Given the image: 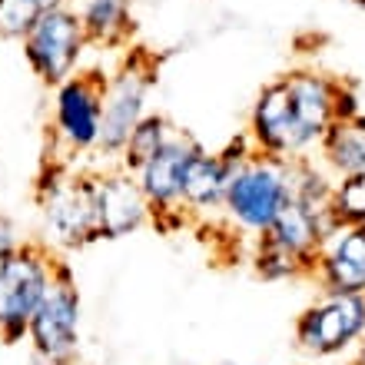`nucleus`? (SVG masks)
<instances>
[{"mask_svg":"<svg viewBox=\"0 0 365 365\" xmlns=\"http://www.w3.org/2000/svg\"><path fill=\"white\" fill-rule=\"evenodd\" d=\"M342 77L319 67H292L272 77L256 93L246 120L252 150L299 163L316 156L322 136L336 123V100Z\"/></svg>","mask_w":365,"mask_h":365,"instance_id":"1","label":"nucleus"},{"mask_svg":"<svg viewBox=\"0 0 365 365\" xmlns=\"http://www.w3.org/2000/svg\"><path fill=\"white\" fill-rule=\"evenodd\" d=\"M37 212L50 252H80L100 240L93 170L47 160L37 180Z\"/></svg>","mask_w":365,"mask_h":365,"instance_id":"2","label":"nucleus"},{"mask_svg":"<svg viewBox=\"0 0 365 365\" xmlns=\"http://www.w3.org/2000/svg\"><path fill=\"white\" fill-rule=\"evenodd\" d=\"M292 173H296V163L252 150L232 170L220 222L232 236H242L252 246L259 236L269 232V226L292 202Z\"/></svg>","mask_w":365,"mask_h":365,"instance_id":"3","label":"nucleus"},{"mask_svg":"<svg viewBox=\"0 0 365 365\" xmlns=\"http://www.w3.org/2000/svg\"><path fill=\"white\" fill-rule=\"evenodd\" d=\"M160 80V57L146 47H130L110 73L103 87V130H100V150L96 156L106 166H113L123 153L126 140L140 120L150 113V96Z\"/></svg>","mask_w":365,"mask_h":365,"instance_id":"4","label":"nucleus"},{"mask_svg":"<svg viewBox=\"0 0 365 365\" xmlns=\"http://www.w3.org/2000/svg\"><path fill=\"white\" fill-rule=\"evenodd\" d=\"M103 87L106 73L80 70L60 87H53L50 103V160L80 166V160L96 156L103 130Z\"/></svg>","mask_w":365,"mask_h":365,"instance_id":"5","label":"nucleus"},{"mask_svg":"<svg viewBox=\"0 0 365 365\" xmlns=\"http://www.w3.org/2000/svg\"><path fill=\"white\" fill-rule=\"evenodd\" d=\"M57 256L43 242L24 240L14 252L0 259V339L24 342L27 326L47 289L53 286Z\"/></svg>","mask_w":365,"mask_h":365,"instance_id":"6","label":"nucleus"},{"mask_svg":"<svg viewBox=\"0 0 365 365\" xmlns=\"http://www.w3.org/2000/svg\"><path fill=\"white\" fill-rule=\"evenodd\" d=\"M80 322H83V299L77 279L63 259H57L53 286L47 289L27 326V342L40 365H73L80 352Z\"/></svg>","mask_w":365,"mask_h":365,"instance_id":"7","label":"nucleus"},{"mask_svg":"<svg viewBox=\"0 0 365 365\" xmlns=\"http://www.w3.org/2000/svg\"><path fill=\"white\" fill-rule=\"evenodd\" d=\"M365 336V296L319 292L296 319V346L309 359H352Z\"/></svg>","mask_w":365,"mask_h":365,"instance_id":"8","label":"nucleus"},{"mask_svg":"<svg viewBox=\"0 0 365 365\" xmlns=\"http://www.w3.org/2000/svg\"><path fill=\"white\" fill-rule=\"evenodd\" d=\"M24 60H27L30 73L43 83V87H60L63 80L83 70V57L90 50V40L83 34V24L73 14V7H57L47 17L34 24L27 37L20 40Z\"/></svg>","mask_w":365,"mask_h":365,"instance_id":"9","label":"nucleus"},{"mask_svg":"<svg viewBox=\"0 0 365 365\" xmlns=\"http://www.w3.org/2000/svg\"><path fill=\"white\" fill-rule=\"evenodd\" d=\"M250 153L252 143L246 133L230 140L222 150H206L202 143L196 146L182 173V212L190 216V222H220L230 176Z\"/></svg>","mask_w":365,"mask_h":365,"instance_id":"10","label":"nucleus"},{"mask_svg":"<svg viewBox=\"0 0 365 365\" xmlns=\"http://www.w3.org/2000/svg\"><path fill=\"white\" fill-rule=\"evenodd\" d=\"M196 146H200V140H192L186 130H176L173 140L133 173L150 210H153L150 226H156V230L173 232L190 222V216L182 212V173H186V163L196 153Z\"/></svg>","mask_w":365,"mask_h":365,"instance_id":"11","label":"nucleus"},{"mask_svg":"<svg viewBox=\"0 0 365 365\" xmlns=\"http://www.w3.org/2000/svg\"><path fill=\"white\" fill-rule=\"evenodd\" d=\"M332 226H336V212L332 210H312L306 202L292 200L282 210V216L269 226V232L259 236L252 246H262V250L282 256L302 272V279H309L319 250H322V242H326Z\"/></svg>","mask_w":365,"mask_h":365,"instance_id":"12","label":"nucleus"},{"mask_svg":"<svg viewBox=\"0 0 365 365\" xmlns=\"http://www.w3.org/2000/svg\"><path fill=\"white\" fill-rule=\"evenodd\" d=\"M96 180V226L100 240H123L153 222V210L146 202L140 182L123 166L93 170Z\"/></svg>","mask_w":365,"mask_h":365,"instance_id":"13","label":"nucleus"},{"mask_svg":"<svg viewBox=\"0 0 365 365\" xmlns=\"http://www.w3.org/2000/svg\"><path fill=\"white\" fill-rule=\"evenodd\" d=\"M319 292L365 296V222H336L312 266Z\"/></svg>","mask_w":365,"mask_h":365,"instance_id":"14","label":"nucleus"},{"mask_svg":"<svg viewBox=\"0 0 365 365\" xmlns=\"http://www.w3.org/2000/svg\"><path fill=\"white\" fill-rule=\"evenodd\" d=\"M90 47L126 50L136 34V0H70Z\"/></svg>","mask_w":365,"mask_h":365,"instance_id":"15","label":"nucleus"},{"mask_svg":"<svg viewBox=\"0 0 365 365\" xmlns=\"http://www.w3.org/2000/svg\"><path fill=\"white\" fill-rule=\"evenodd\" d=\"M316 160L336 180L365 173V110L329 126V133L322 136L316 150Z\"/></svg>","mask_w":365,"mask_h":365,"instance_id":"16","label":"nucleus"},{"mask_svg":"<svg viewBox=\"0 0 365 365\" xmlns=\"http://www.w3.org/2000/svg\"><path fill=\"white\" fill-rule=\"evenodd\" d=\"M176 130H180V126H176L170 116L153 113V110H150V113L140 120V126L130 133V140H126V146H123V153H120V160H116V166H123L126 173H136L150 156H156L166 143H170V140H173Z\"/></svg>","mask_w":365,"mask_h":365,"instance_id":"17","label":"nucleus"},{"mask_svg":"<svg viewBox=\"0 0 365 365\" xmlns=\"http://www.w3.org/2000/svg\"><path fill=\"white\" fill-rule=\"evenodd\" d=\"M70 0H0V40H24L40 17L67 7Z\"/></svg>","mask_w":365,"mask_h":365,"instance_id":"18","label":"nucleus"},{"mask_svg":"<svg viewBox=\"0 0 365 365\" xmlns=\"http://www.w3.org/2000/svg\"><path fill=\"white\" fill-rule=\"evenodd\" d=\"M332 212L336 222H365V173L336 180Z\"/></svg>","mask_w":365,"mask_h":365,"instance_id":"19","label":"nucleus"},{"mask_svg":"<svg viewBox=\"0 0 365 365\" xmlns=\"http://www.w3.org/2000/svg\"><path fill=\"white\" fill-rule=\"evenodd\" d=\"M362 113V100H359V90L342 80V90H339V100H336V120H349V116Z\"/></svg>","mask_w":365,"mask_h":365,"instance_id":"20","label":"nucleus"},{"mask_svg":"<svg viewBox=\"0 0 365 365\" xmlns=\"http://www.w3.org/2000/svg\"><path fill=\"white\" fill-rule=\"evenodd\" d=\"M24 242V236L17 232V226L7 220V216H0V259L7 256V252H14Z\"/></svg>","mask_w":365,"mask_h":365,"instance_id":"21","label":"nucleus"},{"mask_svg":"<svg viewBox=\"0 0 365 365\" xmlns=\"http://www.w3.org/2000/svg\"><path fill=\"white\" fill-rule=\"evenodd\" d=\"M352 365H365V336H362V342H359L356 356H352Z\"/></svg>","mask_w":365,"mask_h":365,"instance_id":"22","label":"nucleus"},{"mask_svg":"<svg viewBox=\"0 0 365 365\" xmlns=\"http://www.w3.org/2000/svg\"><path fill=\"white\" fill-rule=\"evenodd\" d=\"M342 4H349V7H359V10H365V0H342Z\"/></svg>","mask_w":365,"mask_h":365,"instance_id":"23","label":"nucleus"}]
</instances>
